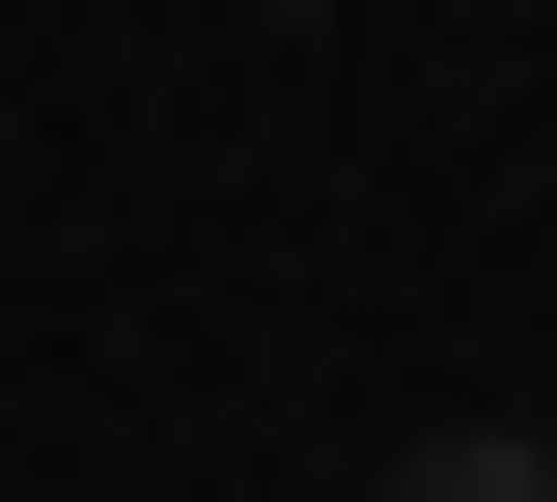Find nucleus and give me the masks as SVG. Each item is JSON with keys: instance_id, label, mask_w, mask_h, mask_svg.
Instances as JSON below:
<instances>
[{"instance_id": "f03ea898", "label": "nucleus", "mask_w": 557, "mask_h": 502, "mask_svg": "<svg viewBox=\"0 0 557 502\" xmlns=\"http://www.w3.org/2000/svg\"><path fill=\"white\" fill-rule=\"evenodd\" d=\"M278 28H335V0H278Z\"/></svg>"}, {"instance_id": "f257e3e1", "label": "nucleus", "mask_w": 557, "mask_h": 502, "mask_svg": "<svg viewBox=\"0 0 557 502\" xmlns=\"http://www.w3.org/2000/svg\"><path fill=\"white\" fill-rule=\"evenodd\" d=\"M391 502H557V446L530 419H446V446H391Z\"/></svg>"}]
</instances>
